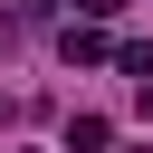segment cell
<instances>
[{"instance_id":"cell-3","label":"cell","mask_w":153,"mask_h":153,"mask_svg":"<svg viewBox=\"0 0 153 153\" xmlns=\"http://www.w3.org/2000/svg\"><path fill=\"white\" fill-rule=\"evenodd\" d=\"M134 105H143V124H153V86H134Z\"/></svg>"},{"instance_id":"cell-1","label":"cell","mask_w":153,"mask_h":153,"mask_svg":"<svg viewBox=\"0 0 153 153\" xmlns=\"http://www.w3.org/2000/svg\"><path fill=\"white\" fill-rule=\"evenodd\" d=\"M105 143H115L105 115H76V124H67V153H105Z\"/></svg>"},{"instance_id":"cell-2","label":"cell","mask_w":153,"mask_h":153,"mask_svg":"<svg viewBox=\"0 0 153 153\" xmlns=\"http://www.w3.org/2000/svg\"><path fill=\"white\" fill-rule=\"evenodd\" d=\"M115 10H124V0H76V19H115Z\"/></svg>"}]
</instances>
